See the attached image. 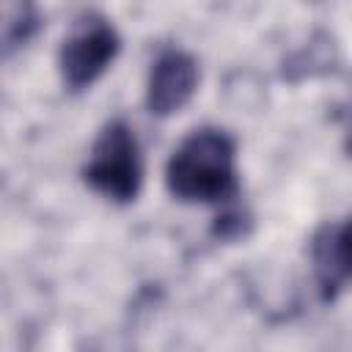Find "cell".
Listing matches in <instances>:
<instances>
[{
    "instance_id": "1",
    "label": "cell",
    "mask_w": 352,
    "mask_h": 352,
    "mask_svg": "<svg viewBox=\"0 0 352 352\" xmlns=\"http://www.w3.org/2000/svg\"><path fill=\"white\" fill-rule=\"evenodd\" d=\"M165 187L184 204H228L239 192L236 143L226 129H192L168 157Z\"/></svg>"
},
{
    "instance_id": "2",
    "label": "cell",
    "mask_w": 352,
    "mask_h": 352,
    "mask_svg": "<svg viewBox=\"0 0 352 352\" xmlns=\"http://www.w3.org/2000/svg\"><path fill=\"white\" fill-rule=\"evenodd\" d=\"M85 184L107 201L132 204L143 187V157L135 129L124 118L107 121L91 143L82 168Z\"/></svg>"
},
{
    "instance_id": "3",
    "label": "cell",
    "mask_w": 352,
    "mask_h": 352,
    "mask_svg": "<svg viewBox=\"0 0 352 352\" xmlns=\"http://www.w3.org/2000/svg\"><path fill=\"white\" fill-rule=\"evenodd\" d=\"M121 36L102 14H82L72 22L58 50V72L72 94L91 88L118 58Z\"/></svg>"
},
{
    "instance_id": "4",
    "label": "cell",
    "mask_w": 352,
    "mask_h": 352,
    "mask_svg": "<svg viewBox=\"0 0 352 352\" xmlns=\"http://www.w3.org/2000/svg\"><path fill=\"white\" fill-rule=\"evenodd\" d=\"M198 82H201V69H198V60L187 50L170 47L160 52L146 80L148 113L160 118L179 113L198 91Z\"/></svg>"
},
{
    "instance_id": "5",
    "label": "cell",
    "mask_w": 352,
    "mask_h": 352,
    "mask_svg": "<svg viewBox=\"0 0 352 352\" xmlns=\"http://www.w3.org/2000/svg\"><path fill=\"white\" fill-rule=\"evenodd\" d=\"M311 264L322 300H333L352 283V214L344 223H324L314 234Z\"/></svg>"
},
{
    "instance_id": "6",
    "label": "cell",
    "mask_w": 352,
    "mask_h": 352,
    "mask_svg": "<svg viewBox=\"0 0 352 352\" xmlns=\"http://www.w3.org/2000/svg\"><path fill=\"white\" fill-rule=\"evenodd\" d=\"M3 50L11 55L16 47L28 44L41 25L36 0H6L3 6Z\"/></svg>"
}]
</instances>
